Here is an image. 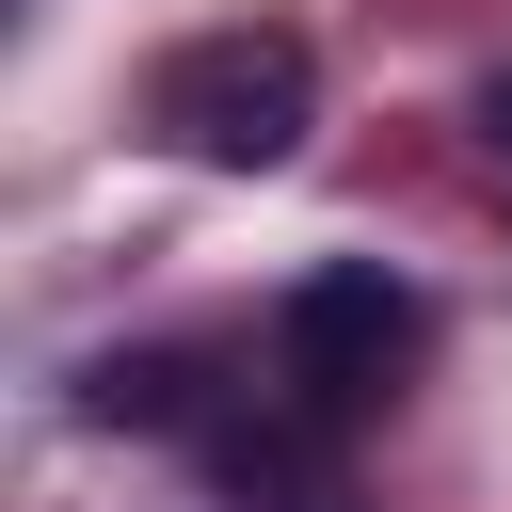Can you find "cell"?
Here are the masks:
<instances>
[{
  "mask_svg": "<svg viewBox=\"0 0 512 512\" xmlns=\"http://www.w3.org/2000/svg\"><path fill=\"white\" fill-rule=\"evenodd\" d=\"M304 96H320V64H304V32H272V16H224V32H192V48L144 80L160 144L208 160V176H272V160L304 144Z\"/></svg>",
  "mask_w": 512,
  "mask_h": 512,
  "instance_id": "cell-1",
  "label": "cell"
},
{
  "mask_svg": "<svg viewBox=\"0 0 512 512\" xmlns=\"http://www.w3.org/2000/svg\"><path fill=\"white\" fill-rule=\"evenodd\" d=\"M80 416L96 432H176L192 416V352H96L80 368Z\"/></svg>",
  "mask_w": 512,
  "mask_h": 512,
  "instance_id": "cell-3",
  "label": "cell"
},
{
  "mask_svg": "<svg viewBox=\"0 0 512 512\" xmlns=\"http://www.w3.org/2000/svg\"><path fill=\"white\" fill-rule=\"evenodd\" d=\"M272 352H288L304 416H368V400H400V368L432 352V304H416L384 256H336V272H304V288H288Z\"/></svg>",
  "mask_w": 512,
  "mask_h": 512,
  "instance_id": "cell-2",
  "label": "cell"
},
{
  "mask_svg": "<svg viewBox=\"0 0 512 512\" xmlns=\"http://www.w3.org/2000/svg\"><path fill=\"white\" fill-rule=\"evenodd\" d=\"M480 112H496V144H512V80H496V96H480Z\"/></svg>",
  "mask_w": 512,
  "mask_h": 512,
  "instance_id": "cell-4",
  "label": "cell"
}]
</instances>
